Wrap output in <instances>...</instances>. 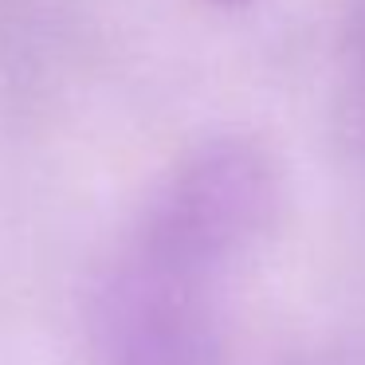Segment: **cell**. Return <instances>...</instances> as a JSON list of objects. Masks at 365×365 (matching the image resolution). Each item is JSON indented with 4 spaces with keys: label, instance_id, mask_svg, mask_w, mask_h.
Instances as JSON below:
<instances>
[{
    "label": "cell",
    "instance_id": "cell-1",
    "mask_svg": "<svg viewBox=\"0 0 365 365\" xmlns=\"http://www.w3.org/2000/svg\"><path fill=\"white\" fill-rule=\"evenodd\" d=\"M224 4H232V0H224Z\"/></svg>",
    "mask_w": 365,
    "mask_h": 365
}]
</instances>
